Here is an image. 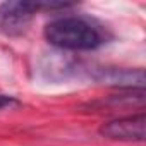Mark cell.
Returning <instances> with one entry per match:
<instances>
[{"instance_id": "obj_1", "label": "cell", "mask_w": 146, "mask_h": 146, "mask_svg": "<svg viewBox=\"0 0 146 146\" xmlns=\"http://www.w3.org/2000/svg\"><path fill=\"white\" fill-rule=\"evenodd\" d=\"M45 38L62 50H95L107 43L105 33L91 21L79 16H65L45 26Z\"/></svg>"}, {"instance_id": "obj_5", "label": "cell", "mask_w": 146, "mask_h": 146, "mask_svg": "<svg viewBox=\"0 0 146 146\" xmlns=\"http://www.w3.org/2000/svg\"><path fill=\"white\" fill-rule=\"evenodd\" d=\"M12 105H17L16 98L5 96V95H0V110H2V108H7V107H12Z\"/></svg>"}, {"instance_id": "obj_2", "label": "cell", "mask_w": 146, "mask_h": 146, "mask_svg": "<svg viewBox=\"0 0 146 146\" xmlns=\"http://www.w3.org/2000/svg\"><path fill=\"white\" fill-rule=\"evenodd\" d=\"M70 7L62 2H4L0 5V31L5 36L17 38L24 35L40 11H57Z\"/></svg>"}, {"instance_id": "obj_4", "label": "cell", "mask_w": 146, "mask_h": 146, "mask_svg": "<svg viewBox=\"0 0 146 146\" xmlns=\"http://www.w3.org/2000/svg\"><path fill=\"white\" fill-rule=\"evenodd\" d=\"M98 81L115 84V86H125V88H139L144 86V72L143 69H105L98 76Z\"/></svg>"}, {"instance_id": "obj_3", "label": "cell", "mask_w": 146, "mask_h": 146, "mask_svg": "<svg viewBox=\"0 0 146 146\" xmlns=\"http://www.w3.org/2000/svg\"><path fill=\"white\" fill-rule=\"evenodd\" d=\"M146 129V115L141 112L137 115H129L122 119L110 120L100 127V134L113 141L143 143Z\"/></svg>"}]
</instances>
